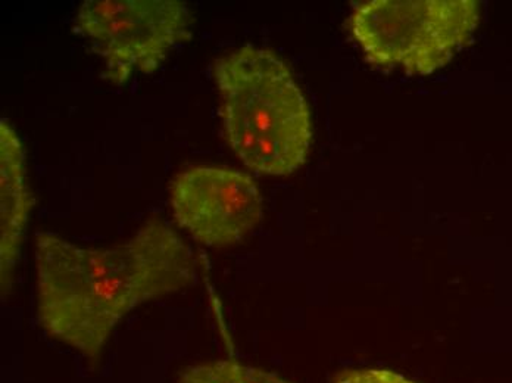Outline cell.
<instances>
[{
	"instance_id": "4",
	"label": "cell",
	"mask_w": 512,
	"mask_h": 383,
	"mask_svg": "<svg viewBox=\"0 0 512 383\" xmlns=\"http://www.w3.org/2000/svg\"><path fill=\"white\" fill-rule=\"evenodd\" d=\"M195 23L179 0H86L76 30L105 59V79L126 82L134 71L154 73L171 49L192 39Z\"/></svg>"
},
{
	"instance_id": "1",
	"label": "cell",
	"mask_w": 512,
	"mask_h": 383,
	"mask_svg": "<svg viewBox=\"0 0 512 383\" xmlns=\"http://www.w3.org/2000/svg\"><path fill=\"white\" fill-rule=\"evenodd\" d=\"M34 252L43 329L92 361L127 314L198 279L192 248L159 219L111 248H81L37 233Z\"/></svg>"
},
{
	"instance_id": "5",
	"label": "cell",
	"mask_w": 512,
	"mask_h": 383,
	"mask_svg": "<svg viewBox=\"0 0 512 383\" xmlns=\"http://www.w3.org/2000/svg\"><path fill=\"white\" fill-rule=\"evenodd\" d=\"M181 229L206 247L239 244L262 220V195L251 176L229 167L198 165L170 183Z\"/></svg>"
},
{
	"instance_id": "6",
	"label": "cell",
	"mask_w": 512,
	"mask_h": 383,
	"mask_svg": "<svg viewBox=\"0 0 512 383\" xmlns=\"http://www.w3.org/2000/svg\"><path fill=\"white\" fill-rule=\"evenodd\" d=\"M33 199L28 189L23 143L6 118L0 120V272L2 294L12 285Z\"/></svg>"
},
{
	"instance_id": "2",
	"label": "cell",
	"mask_w": 512,
	"mask_h": 383,
	"mask_svg": "<svg viewBox=\"0 0 512 383\" xmlns=\"http://www.w3.org/2000/svg\"><path fill=\"white\" fill-rule=\"evenodd\" d=\"M215 82L224 135L246 167L289 176L307 163L311 114L279 56L255 46L237 49L218 59Z\"/></svg>"
},
{
	"instance_id": "3",
	"label": "cell",
	"mask_w": 512,
	"mask_h": 383,
	"mask_svg": "<svg viewBox=\"0 0 512 383\" xmlns=\"http://www.w3.org/2000/svg\"><path fill=\"white\" fill-rule=\"evenodd\" d=\"M480 21L476 0H370L348 26L370 64L429 76L464 48Z\"/></svg>"
},
{
	"instance_id": "7",
	"label": "cell",
	"mask_w": 512,
	"mask_h": 383,
	"mask_svg": "<svg viewBox=\"0 0 512 383\" xmlns=\"http://www.w3.org/2000/svg\"><path fill=\"white\" fill-rule=\"evenodd\" d=\"M180 383H292L276 373L237 360H214L187 367Z\"/></svg>"
},
{
	"instance_id": "8",
	"label": "cell",
	"mask_w": 512,
	"mask_h": 383,
	"mask_svg": "<svg viewBox=\"0 0 512 383\" xmlns=\"http://www.w3.org/2000/svg\"><path fill=\"white\" fill-rule=\"evenodd\" d=\"M333 383H417L392 370L349 369L337 373Z\"/></svg>"
}]
</instances>
